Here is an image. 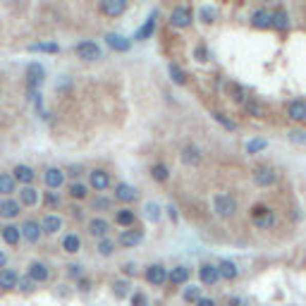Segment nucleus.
<instances>
[{"label":"nucleus","instance_id":"1","mask_svg":"<svg viewBox=\"0 0 306 306\" xmlns=\"http://www.w3.org/2000/svg\"><path fill=\"white\" fill-rule=\"evenodd\" d=\"M213 211L220 218H232L237 213V199L230 194H216L213 196Z\"/></svg>","mask_w":306,"mask_h":306},{"label":"nucleus","instance_id":"2","mask_svg":"<svg viewBox=\"0 0 306 306\" xmlns=\"http://www.w3.org/2000/svg\"><path fill=\"white\" fill-rule=\"evenodd\" d=\"M192 20H194V12H192V7L187 5H177L170 12V24H173L175 29H187L189 24H192Z\"/></svg>","mask_w":306,"mask_h":306},{"label":"nucleus","instance_id":"3","mask_svg":"<svg viewBox=\"0 0 306 306\" xmlns=\"http://www.w3.org/2000/svg\"><path fill=\"white\" fill-rule=\"evenodd\" d=\"M43 82H46V70H43V65L31 63V65L27 67V84H29V91H36Z\"/></svg>","mask_w":306,"mask_h":306},{"label":"nucleus","instance_id":"4","mask_svg":"<svg viewBox=\"0 0 306 306\" xmlns=\"http://www.w3.org/2000/svg\"><path fill=\"white\" fill-rule=\"evenodd\" d=\"M27 278L31 282H46L50 278V268L46 263H41V261H31L27 268Z\"/></svg>","mask_w":306,"mask_h":306},{"label":"nucleus","instance_id":"5","mask_svg":"<svg viewBox=\"0 0 306 306\" xmlns=\"http://www.w3.org/2000/svg\"><path fill=\"white\" fill-rule=\"evenodd\" d=\"M275 180H278V175H275L273 167L261 165L254 170V182H256L258 187H271V184H275Z\"/></svg>","mask_w":306,"mask_h":306},{"label":"nucleus","instance_id":"6","mask_svg":"<svg viewBox=\"0 0 306 306\" xmlns=\"http://www.w3.org/2000/svg\"><path fill=\"white\" fill-rule=\"evenodd\" d=\"M146 282H151L153 287H160L167 282V271L160 263H153L146 268Z\"/></svg>","mask_w":306,"mask_h":306},{"label":"nucleus","instance_id":"7","mask_svg":"<svg viewBox=\"0 0 306 306\" xmlns=\"http://www.w3.org/2000/svg\"><path fill=\"white\" fill-rule=\"evenodd\" d=\"M76 55L82 58V60H98L101 58V48H98V43L93 41H82L76 43Z\"/></svg>","mask_w":306,"mask_h":306},{"label":"nucleus","instance_id":"8","mask_svg":"<svg viewBox=\"0 0 306 306\" xmlns=\"http://www.w3.org/2000/svg\"><path fill=\"white\" fill-rule=\"evenodd\" d=\"M89 184H91V189H96V192H105V189L110 187V175L105 173V170H91Z\"/></svg>","mask_w":306,"mask_h":306},{"label":"nucleus","instance_id":"9","mask_svg":"<svg viewBox=\"0 0 306 306\" xmlns=\"http://www.w3.org/2000/svg\"><path fill=\"white\" fill-rule=\"evenodd\" d=\"M118 242L122 244V246H137V244L144 242V232H141V230H134V227H127L120 232Z\"/></svg>","mask_w":306,"mask_h":306},{"label":"nucleus","instance_id":"10","mask_svg":"<svg viewBox=\"0 0 306 306\" xmlns=\"http://www.w3.org/2000/svg\"><path fill=\"white\" fill-rule=\"evenodd\" d=\"M20 232H22V237H24L29 244H36L39 239H41V235H43V232H41V225L36 223V220H27V223L20 227Z\"/></svg>","mask_w":306,"mask_h":306},{"label":"nucleus","instance_id":"11","mask_svg":"<svg viewBox=\"0 0 306 306\" xmlns=\"http://www.w3.org/2000/svg\"><path fill=\"white\" fill-rule=\"evenodd\" d=\"M115 199L122 203H132L139 199V192L132 187V184H125V182H120L118 187H115Z\"/></svg>","mask_w":306,"mask_h":306},{"label":"nucleus","instance_id":"12","mask_svg":"<svg viewBox=\"0 0 306 306\" xmlns=\"http://www.w3.org/2000/svg\"><path fill=\"white\" fill-rule=\"evenodd\" d=\"M199 278H201V285L206 287H213L220 280V275H218V265H211V263H203L201 268H199Z\"/></svg>","mask_w":306,"mask_h":306},{"label":"nucleus","instance_id":"13","mask_svg":"<svg viewBox=\"0 0 306 306\" xmlns=\"http://www.w3.org/2000/svg\"><path fill=\"white\" fill-rule=\"evenodd\" d=\"M125 10H127L125 0H103L101 3V12L108 14V17H120V14H125Z\"/></svg>","mask_w":306,"mask_h":306},{"label":"nucleus","instance_id":"14","mask_svg":"<svg viewBox=\"0 0 306 306\" xmlns=\"http://www.w3.org/2000/svg\"><path fill=\"white\" fill-rule=\"evenodd\" d=\"M43 180H46V187L48 189H60L65 184V173L60 167H48L46 175H43Z\"/></svg>","mask_w":306,"mask_h":306},{"label":"nucleus","instance_id":"15","mask_svg":"<svg viewBox=\"0 0 306 306\" xmlns=\"http://www.w3.org/2000/svg\"><path fill=\"white\" fill-rule=\"evenodd\" d=\"M110 232V223L105 220V218H93L89 223V235L91 237H98V239H105Z\"/></svg>","mask_w":306,"mask_h":306},{"label":"nucleus","instance_id":"16","mask_svg":"<svg viewBox=\"0 0 306 306\" xmlns=\"http://www.w3.org/2000/svg\"><path fill=\"white\" fill-rule=\"evenodd\" d=\"M20 201H14V199H3L0 201V218H7V220H12V218L20 216Z\"/></svg>","mask_w":306,"mask_h":306},{"label":"nucleus","instance_id":"17","mask_svg":"<svg viewBox=\"0 0 306 306\" xmlns=\"http://www.w3.org/2000/svg\"><path fill=\"white\" fill-rule=\"evenodd\" d=\"M60 230H63V218H60V216L48 213V216L43 218L41 232H46V235H55V232H60Z\"/></svg>","mask_w":306,"mask_h":306},{"label":"nucleus","instance_id":"18","mask_svg":"<svg viewBox=\"0 0 306 306\" xmlns=\"http://www.w3.org/2000/svg\"><path fill=\"white\" fill-rule=\"evenodd\" d=\"M20 282V275L14 268H3L0 271V290H14Z\"/></svg>","mask_w":306,"mask_h":306},{"label":"nucleus","instance_id":"19","mask_svg":"<svg viewBox=\"0 0 306 306\" xmlns=\"http://www.w3.org/2000/svg\"><path fill=\"white\" fill-rule=\"evenodd\" d=\"M10 175L14 177V182H20V184H24V187H29V184L34 182V170H31L29 165H17Z\"/></svg>","mask_w":306,"mask_h":306},{"label":"nucleus","instance_id":"20","mask_svg":"<svg viewBox=\"0 0 306 306\" xmlns=\"http://www.w3.org/2000/svg\"><path fill=\"white\" fill-rule=\"evenodd\" d=\"M189 275H192V271H189L187 265H175L173 271L167 273V282H173V285H184L189 280Z\"/></svg>","mask_w":306,"mask_h":306},{"label":"nucleus","instance_id":"21","mask_svg":"<svg viewBox=\"0 0 306 306\" xmlns=\"http://www.w3.org/2000/svg\"><path fill=\"white\" fill-rule=\"evenodd\" d=\"M105 43L110 46L112 50H118V53H127L129 50V39H125V36H120V34H108L105 36Z\"/></svg>","mask_w":306,"mask_h":306},{"label":"nucleus","instance_id":"22","mask_svg":"<svg viewBox=\"0 0 306 306\" xmlns=\"http://www.w3.org/2000/svg\"><path fill=\"white\" fill-rule=\"evenodd\" d=\"M287 115L294 120V122H304L306 120V101H292L287 105Z\"/></svg>","mask_w":306,"mask_h":306},{"label":"nucleus","instance_id":"23","mask_svg":"<svg viewBox=\"0 0 306 306\" xmlns=\"http://www.w3.org/2000/svg\"><path fill=\"white\" fill-rule=\"evenodd\" d=\"M0 237L5 239V244H10V246H17L22 239V232L17 225H5V227L0 230Z\"/></svg>","mask_w":306,"mask_h":306},{"label":"nucleus","instance_id":"24","mask_svg":"<svg viewBox=\"0 0 306 306\" xmlns=\"http://www.w3.org/2000/svg\"><path fill=\"white\" fill-rule=\"evenodd\" d=\"M153 31H156V12H153L151 17L144 22V24H141L139 31L134 34V39H137V41H146V39H151V36H153Z\"/></svg>","mask_w":306,"mask_h":306},{"label":"nucleus","instance_id":"25","mask_svg":"<svg viewBox=\"0 0 306 306\" xmlns=\"http://www.w3.org/2000/svg\"><path fill=\"white\" fill-rule=\"evenodd\" d=\"M271 27L280 29V31H285V29L290 27V14H287L282 7H278L275 12H271Z\"/></svg>","mask_w":306,"mask_h":306},{"label":"nucleus","instance_id":"26","mask_svg":"<svg viewBox=\"0 0 306 306\" xmlns=\"http://www.w3.org/2000/svg\"><path fill=\"white\" fill-rule=\"evenodd\" d=\"M39 203V192L31 184L20 189V206H36Z\"/></svg>","mask_w":306,"mask_h":306},{"label":"nucleus","instance_id":"27","mask_svg":"<svg viewBox=\"0 0 306 306\" xmlns=\"http://www.w3.org/2000/svg\"><path fill=\"white\" fill-rule=\"evenodd\" d=\"M14 189H17V182H14V177L10 173H0V194L5 196V199H10V194H12Z\"/></svg>","mask_w":306,"mask_h":306},{"label":"nucleus","instance_id":"28","mask_svg":"<svg viewBox=\"0 0 306 306\" xmlns=\"http://www.w3.org/2000/svg\"><path fill=\"white\" fill-rule=\"evenodd\" d=\"M251 24H254L256 29H268V27H271V12L263 10V7L256 10V12L251 14Z\"/></svg>","mask_w":306,"mask_h":306},{"label":"nucleus","instance_id":"29","mask_svg":"<svg viewBox=\"0 0 306 306\" xmlns=\"http://www.w3.org/2000/svg\"><path fill=\"white\" fill-rule=\"evenodd\" d=\"M199 160H201V153H199L196 146L182 148V163H184V165H199Z\"/></svg>","mask_w":306,"mask_h":306},{"label":"nucleus","instance_id":"30","mask_svg":"<svg viewBox=\"0 0 306 306\" xmlns=\"http://www.w3.org/2000/svg\"><path fill=\"white\" fill-rule=\"evenodd\" d=\"M237 265L232 263V261H223V263L218 265V275H220V278H225V280H235L237 278Z\"/></svg>","mask_w":306,"mask_h":306},{"label":"nucleus","instance_id":"31","mask_svg":"<svg viewBox=\"0 0 306 306\" xmlns=\"http://www.w3.org/2000/svg\"><path fill=\"white\" fill-rule=\"evenodd\" d=\"M115 223L122 225V227H132L134 225V211H129V208L118 211V213H115Z\"/></svg>","mask_w":306,"mask_h":306},{"label":"nucleus","instance_id":"32","mask_svg":"<svg viewBox=\"0 0 306 306\" xmlns=\"http://www.w3.org/2000/svg\"><path fill=\"white\" fill-rule=\"evenodd\" d=\"M63 249L67 251V254H76V251L82 249V239L76 235H65L63 239Z\"/></svg>","mask_w":306,"mask_h":306},{"label":"nucleus","instance_id":"33","mask_svg":"<svg viewBox=\"0 0 306 306\" xmlns=\"http://www.w3.org/2000/svg\"><path fill=\"white\" fill-rule=\"evenodd\" d=\"M167 72H170V79H173L175 84H187V74H184V70H182L180 65H175V63H170L167 65Z\"/></svg>","mask_w":306,"mask_h":306},{"label":"nucleus","instance_id":"34","mask_svg":"<svg viewBox=\"0 0 306 306\" xmlns=\"http://www.w3.org/2000/svg\"><path fill=\"white\" fill-rule=\"evenodd\" d=\"M151 177L156 182H167V177H170V170H167L165 163H156V165L151 167Z\"/></svg>","mask_w":306,"mask_h":306},{"label":"nucleus","instance_id":"35","mask_svg":"<svg viewBox=\"0 0 306 306\" xmlns=\"http://www.w3.org/2000/svg\"><path fill=\"white\" fill-rule=\"evenodd\" d=\"M29 50L31 53H60V46L58 43H31Z\"/></svg>","mask_w":306,"mask_h":306},{"label":"nucleus","instance_id":"36","mask_svg":"<svg viewBox=\"0 0 306 306\" xmlns=\"http://www.w3.org/2000/svg\"><path fill=\"white\" fill-rule=\"evenodd\" d=\"M112 294H115L118 299H125L127 294H129V282H127V280H115V282H112Z\"/></svg>","mask_w":306,"mask_h":306},{"label":"nucleus","instance_id":"37","mask_svg":"<svg viewBox=\"0 0 306 306\" xmlns=\"http://www.w3.org/2000/svg\"><path fill=\"white\" fill-rule=\"evenodd\" d=\"M211 118L216 120V122H220V125H223L227 132H235V129H237V122H232L230 118H225L220 110H213V112H211Z\"/></svg>","mask_w":306,"mask_h":306},{"label":"nucleus","instance_id":"38","mask_svg":"<svg viewBox=\"0 0 306 306\" xmlns=\"http://www.w3.org/2000/svg\"><path fill=\"white\" fill-rule=\"evenodd\" d=\"M244 105H246V112H249V115H254V118H265V108L258 103V101H251L249 98Z\"/></svg>","mask_w":306,"mask_h":306},{"label":"nucleus","instance_id":"39","mask_svg":"<svg viewBox=\"0 0 306 306\" xmlns=\"http://www.w3.org/2000/svg\"><path fill=\"white\" fill-rule=\"evenodd\" d=\"M86 194H89L86 184H82V182H74V184H70V196H72V199H86Z\"/></svg>","mask_w":306,"mask_h":306},{"label":"nucleus","instance_id":"40","mask_svg":"<svg viewBox=\"0 0 306 306\" xmlns=\"http://www.w3.org/2000/svg\"><path fill=\"white\" fill-rule=\"evenodd\" d=\"M254 223H256V227H273V225H275V216H273L271 211H268L265 216L254 218Z\"/></svg>","mask_w":306,"mask_h":306},{"label":"nucleus","instance_id":"41","mask_svg":"<svg viewBox=\"0 0 306 306\" xmlns=\"http://www.w3.org/2000/svg\"><path fill=\"white\" fill-rule=\"evenodd\" d=\"M112 203H110V199H105V196H96L93 201H91V208L93 211H108Z\"/></svg>","mask_w":306,"mask_h":306},{"label":"nucleus","instance_id":"42","mask_svg":"<svg viewBox=\"0 0 306 306\" xmlns=\"http://www.w3.org/2000/svg\"><path fill=\"white\" fill-rule=\"evenodd\" d=\"M265 146H268L265 139H251L249 144H246V153H258V151H263Z\"/></svg>","mask_w":306,"mask_h":306},{"label":"nucleus","instance_id":"43","mask_svg":"<svg viewBox=\"0 0 306 306\" xmlns=\"http://www.w3.org/2000/svg\"><path fill=\"white\" fill-rule=\"evenodd\" d=\"M112 251H115V244H112L110 239H101V242H98V254H101V256H110Z\"/></svg>","mask_w":306,"mask_h":306},{"label":"nucleus","instance_id":"44","mask_svg":"<svg viewBox=\"0 0 306 306\" xmlns=\"http://www.w3.org/2000/svg\"><path fill=\"white\" fill-rule=\"evenodd\" d=\"M199 299H201V290H199V287L192 285V287L184 290V301H194V304H196Z\"/></svg>","mask_w":306,"mask_h":306},{"label":"nucleus","instance_id":"45","mask_svg":"<svg viewBox=\"0 0 306 306\" xmlns=\"http://www.w3.org/2000/svg\"><path fill=\"white\" fill-rule=\"evenodd\" d=\"M199 14H201V20L206 22V24H211V22L216 20V10H211L208 5H206V7H201V12H199Z\"/></svg>","mask_w":306,"mask_h":306},{"label":"nucleus","instance_id":"46","mask_svg":"<svg viewBox=\"0 0 306 306\" xmlns=\"http://www.w3.org/2000/svg\"><path fill=\"white\" fill-rule=\"evenodd\" d=\"M146 218H148V220H158V218H160V208L156 206V203H148V206H146Z\"/></svg>","mask_w":306,"mask_h":306},{"label":"nucleus","instance_id":"47","mask_svg":"<svg viewBox=\"0 0 306 306\" xmlns=\"http://www.w3.org/2000/svg\"><path fill=\"white\" fill-rule=\"evenodd\" d=\"M232 101H237V103L246 101V93H244L242 86H232Z\"/></svg>","mask_w":306,"mask_h":306},{"label":"nucleus","instance_id":"48","mask_svg":"<svg viewBox=\"0 0 306 306\" xmlns=\"http://www.w3.org/2000/svg\"><path fill=\"white\" fill-rule=\"evenodd\" d=\"M58 203H60V196H58L55 192H46V206H53V208H55Z\"/></svg>","mask_w":306,"mask_h":306},{"label":"nucleus","instance_id":"49","mask_svg":"<svg viewBox=\"0 0 306 306\" xmlns=\"http://www.w3.org/2000/svg\"><path fill=\"white\" fill-rule=\"evenodd\" d=\"M67 275L70 278H82V265H76V263H72V265H67Z\"/></svg>","mask_w":306,"mask_h":306},{"label":"nucleus","instance_id":"50","mask_svg":"<svg viewBox=\"0 0 306 306\" xmlns=\"http://www.w3.org/2000/svg\"><path fill=\"white\" fill-rule=\"evenodd\" d=\"M194 55H196V60H199V63H206V60H208V50L203 48V46H199V48L194 50Z\"/></svg>","mask_w":306,"mask_h":306},{"label":"nucleus","instance_id":"51","mask_svg":"<svg viewBox=\"0 0 306 306\" xmlns=\"http://www.w3.org/2000/svg\"><path fill=\"white\" fill-rule=\"evenodd\" d=\"M17 287H20L22 292H31V290H34V282H31L29 278H24V280H20V282H17Z\"/></svg>","mask_w":306,"mask_h":306},{"label":"nucleus","instance_id":"52","mask_svg":"<svg viewBox=\"0 0 306 306\" xmlns=\"http://www.w3.org/2000/svg\"><path fill=\"white\" fill-rule=\"evenodd\" d=\"M290 139L294 144H306V132H290Z\"/></svg>","mask_w":306,"mask_h":306},{"label":"nucleus","instance_id":"53","mask_svg":"<svg viewBox=\"0 0 306 306\" xmlns=\"http://www.w3.org/2000/svg\"><path fill=\"white\" fill-rule=\"evenodd\" d=\"M268 206H254V208H251V216L254 218H261V216H265V213H268Z\"/></svg>","mask_w":306,"mask_h":306},{"label":"nucleus","instance_id":"54","mask_svg":"<svg viewBox=\"0 0 306 306\" xmlns=\"http://www.w3.org/2000/svg\"><path fill=\"white\" fill-rule=\"evenodd\" d=\"M132 306H146V297H144V294H134Z\"/></svg>","mask_w":306,"mask_h":306},{"label":"nucleus","instance_id":"55","mask_svg":"<svg viewBox=\"0 0 306 306\" xmlns=\"http://www.w3.org/2000/svg\"><path fill=\"white\" fill-rule=\"evenodd\" d=\"M196 306H216V301H213V299H203V297H201V299L196 301Z\"/></svg>","mask_w":306,"mask_h":306},{"label":"nucleus","instance_id":"56","mask_svg":"<svg viewBox=\"0 0 306 306\" xmlns=\"http://www.w3.org/2000/svg\"><path fill=\"white\" fill-rule=\"evenodd\" d=\"M167 216H170V220H177V211H175V206H167Z\"/></svg>","mask_w":306,"mask_h":306},{"label":"nucleus","instance_id":"57","mask_svg":"<svg viewBox=\"0 0 306 306\" xmlns=\"http://www.w3.org/2000/svg\"><path fill=\"white\" fill-rule=\"evenodd\" d=\"M3 268H7V256L0 251V271H3Z\"/></svg>","mask_w":306,"mask_h":306},{"label":"nucleus","instance_id":"58","mask_svg":"<svg viewBox=\"0 0 306 306\" xmlns=\"http://www.w3.org/2000/svg\"><path fill=\"white\" fill-rule=\"evenodd\" d=\"M125 273H127V275H134V273H137V268H134L132 263H127L125 265Z\"/></svg>","mask_w":306,"mask_h":306},{"label":"nucleus","instance_id":"59","mask_svg":"<svg viewBox=\"0 0 306 306\" xmlns=\"http://www.w3.org/2000/svg\"><path fill=\"white\" fill-rule=\"evenodd\" d=\"M79 290L86 292V290H89V280H79Z\"/></svg>","mask_w":306,"mask_h":306},{"label":"nucleus","instance_id":"60","mask_svg":"<svg viewBox=\"0 0 306 306\" xmlns=\"http://www.w3.org/2000/svg\"><path fill=\"white\" fill-rule=\"evenodd\" d=\"M70 175H74V177H79V175H82V167H70Z\"/></svg>","mask_w":306,"mask_h":306},{"label":"nucleus","instance_id":"61","mask_svg":"<svg viewBox=\"0 0 306 306\" xmlns=\"http://www.w3.org/2000/svg\"><path fill=\"white\" fill-rule=\"evenodd\" d=\"M230 306H244L242 299H230Z\"/></svg>","mask_w":306,"mask_h":306},{"label":"nucleus","instance_id":"62","mask_svg":"<svg viewBox=\"0 0 306 306\" xmlns=\"http://www.w3.org/2000/svg\"><path fill=\"white\" fill-rule=\"evenodd\" d=\"M72 216H74V218H82V208H76V206H74V208H72Z\"/></svg>","mask_w":306,"mask_h":306}]
</instances>
